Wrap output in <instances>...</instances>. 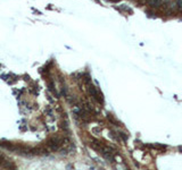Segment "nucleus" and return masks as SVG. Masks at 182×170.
<instances>
[{
  "mask_svg": "<svg viewBox=\"0 0 182 170\" xmlns=\"http://www.w3.org/2000/svg\"><path fill=\"white\" fill-rule=\"evenodd\" d=\"M89 93H90L91 95H92V98L97 101V102H99V103H104V98H102V94L93 86V85H90L89 86Z\"/></svg>",
  "mask_w": 182,
  "mask_h": 170,
  "instance_id": "obj_1",
  "label": "nucleus"
},
{
  "mask_svg": "<svg viewBox=\"0 0 182 170\" xmlns=\"http://www.w3.org/2000/svg\"><path fill=\"white\" fill-rule=\"evenodd\" d=\"M119 136H120V137H121L124 142L127 140V135H126V134H124V133H119Z\"/></svg>",
  "mask_w": 182,
  "mask_h": 170,
  "instance_id": "obj_3",
  "label": "nucleus"
},
{
  "mask_svg": "<svg viewBox=\"0 0 182 170\" xmlns=\"http://www.w3.org/2000/svg\"><path fill=\"white\" fill-rule=\"evenodd\" d=\"M61 142L59 140H57V139H53V140H50V141L48 142V146L53 150V151H56V150H58L59 149V146H61Z\"/></svg>",
  "mask_w": 182,
  "mask_h": 170,
  "instance_id": "obj_2",
  "label": "nucleus"
}]
</instances>
